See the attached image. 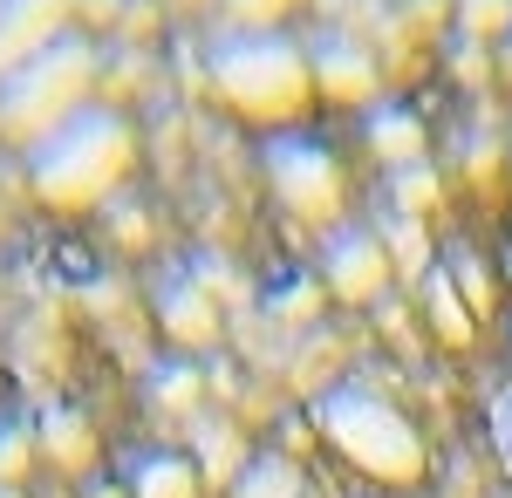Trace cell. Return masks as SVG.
Segmentation results:
<instances>
[{
  "instance_id": "6da1fadb",
  "label": "cell",
  "mask_w": 512,
  "mask_h": 498,
  "mask_svg": "<svg viewBox=\"0 0 512 498\" xmlns=\"http://www.w3.org/2000/svg\"><path fill=\"white\" fill-rule=\"evenodd\" d=\"M205 82L239 123H260L267 137L315 110V55L280 28H219L205 48Z\"/></svg>"
},
{
  "instance_id": "7a4b0ae2",
  "label": "cell",
  "mask_w": 512,
  "mask_h": 498,
  "mask_svg": "<svg viewBox=\"0 0 512 498\" xmlns=\"http://www.w3.org/2000/svg\"><path fill=\"white\" fill-rule=\"evenodd\" d=\"M137 171V123L110 103H89L55 137L28 151V192L55 212H89Z\"/></svg>"
},
{
  "instance_id": "3957f363",
  "label": "cell",
  "mask_w": 512,
  "mask_h": 498,
  "mask_svg": "<svg viewBox=\"0 0 512 498\" xmlns=\"http://www.w3.org/2000/svg\"><path fill=\"white\" fill-rule=\"evenodd\" d=\"M315 430L342 451V458L376 478V485H417L431 471L424 430L410 423V410L369 383H335L315 396Z\"/></svg>"
},
{
  "instance_id": "277c9868",
  "label": "cell",
  "mask_w": 512,
  "mask_h": 498,
  "mask_svg": "<svg viewBox=\"0 0 512 498\" xmlns=\"http://www.w3.org/2000/svg\"><path fill=\"white\" fill-rule=\"evenodd\" d=\"M96 82H103V55H96L89 35L69 28L62 41H48L35 62L0 76V137L35 151L41 137H55L69 116H82L96 103Z\"/></svg>"
},
{
  "instance_id": "5b68a950",
  "label": "cell",
  "mask_w": 512,
  "mask_h": 498,
  "mask_svg": "<svg viewBox=\"0 0 512 498\" xmlns=\"http://www.w3.org/2000/svg\"><path fill=\"white\" fill-rule=\"evenodd\" d=\"M267 185H274V198L301 219V226H321V232L342 226L349 178H342V157L328 151L321 137H301V130L267 137Z\"/></svg>"
},
{
  "instance_id": "8992f818",
  "label": "cell",
  "mask_w": 512,
  "mask_h": 498,
  "mask_svg": "<svg viewBox=\"0 0 512 498\" xmlns=\"http://www.w3.org/2000/svg\"><path fill=\"white\" fill-rule=\"evenodd\" d=\"M321 287L335 294V301H376L383 287H390V239H383V226H355V219H342L335 232H321Z\"/></svg>"
},
{
  "instance_id": "52a82bcc",
  "label": "cell",
  "mask_w": 512,
  "mask_h": 498,
  "mask_svg": "<svg viewBox=\"0 0 512 498\" xmlns=\"http://www.w3.org/2000/svg\"><path fill=\"white\" fill-rule=\"evenodd\" d=\"M308 55H315V96L321 103H369V110H376L383 69H376V55H369L355 35L335 28V35H321Z\"/></svg>"
},
{
  "instance_id": "ba28073f",
  "label": "cell",
  "mask_w": 512,
  "mask_h": 498,
  "mask_svg": "<svg viewBox=\"0 0 512 498\" xmlns=\"http://www.w3.org/2000/svg\"><path fill=\"white\" fill-rule=\"evenodd\" d=\"M69 35V0H0V76Z\"/></svg>"
},
{
  "instance_id": "9c48e42d",
  "label": "cell",
  "mask_w": 512,
  "mask_h": 498,
  "mask_svg": "<svg viewBox=\"0 0 512 498\" xmlns=\"http://www.w3.org/2000/svg\"><path fill=\"white\" fill-rule=\"evenodd\" d=\"M233 498H321V485L287 451H253L233 471Z\"/></svg>"
},
{
  "instance_id": "30bf717a",
  "label": "cell",
  "mask_w": 512,
  "mask_h": 498,
  "mask_svg": "<svg viewBox=\"0 0 512 498\" xmlns=\"http://www.w3.org/2000/svg\"><path fill=\"white\" fill-rule=\"evenodd\" d=\"M362 137H369V151H376V157H390L396 171L424 164V123L403 110V103H376L369 123H362Z\"/></svg>"
},
{
  "instance_id": "8fae6325",
  "label": "cell",
  "mask_w": 512,
  "mask_h": 498,
  "mask_svg": "<svg viewBox=\"0 0 512 498\" xmlns=\"http://www.w3.org/2000/svg\"><path fill=\"white\" fill-rule=\"evenodd\" d=\"M130 498H198V464L185 451H144L130 458Z\"/></svg>"
},
{
  "instance_id": "7c38bea8",
  "label": "cell",
  "mask_w": 512,
  "mask_h": 498,
  "mask_svg": "<svg viewBox=\"0 0 512 498\" xmlns=\"http://www.w3.org/2000/svg\"><path fill=\"white\" fill-rule=\"evenodd\" d=\"M424 307H431V328H437L451 348L472 342V321H478V314H472V301L458 294V280H451V267H444V260L424 273Z\"/></svg>"
},
{
  "instance_id": "4fadbf2b",
  "label": "cell",
  "mask_w": 512,
  "mask_h": 498,
  "mask_svg": "<svg viewBox=\"0 0 512 498\" xmlns=\"http://www.w3.org/2000/svg\"><path fill=\"white\" fill-rule=\"evenodd\" d=\"M437 198H444V185H437L431 164H410V171H396V178H390V205L403 212V219H424V212H437Z\"/></svg>"
},
{
  "instance_id": "5bb4252c",
  "label": "cell",
  "mask_w": 512,
  "mask_h": 498,
  "mask_svg": "<svg viewBox=\"0 0 512 498\" xmlns=\"http://www.w3.org/2000/svg\"><path fill=\"white\" fill-rule=\"evenodd\" d=\"M164 321H171V335H178V342H198V335L212 328V301H205L198 287H171V301H164Z\"/></svg>"
},
{
  "instance_id": "9a60e30c",
  "label": "cell",
  "mask_w": 512,
  "mask_h": 498,
  "mask_svg": "<svg viewBox=\"0 0 512 498\" xmlns=\"http://www.w3.org/2000/svg\"><path fill=\"white\" fill-rule=\"evenodd\" d=\"M444 267H451V280H458V294L472 301V314H485V307H492V287H485V260H478L472 246H451V253H444Z\"/></svg>"
},
{
  "instance_id": "2e32d148",
  "label": "cell",
  "mask_w": 512,
  "mask_h": 498,
  "mask_svg": "<svg viewBox=\"0 0 512 498\" xmlns=\"http://www.w3.org/2000/svg\"><path fill=\"white\" fill-rule=\"evenodd\" d=\"M485 430H492V458H499V471H506V485H512V383L492 389V403H485Z\"/></svg>"
},
{
  "instance_id": "e0dca14e",
  "label": "cell",
  "mask_w": 512,
  "mask_h": 498,
  "mask_svg": "<svg viewBox=\"0 0 512 498\" xmlns=\"http://www.w3.org/2000/svg\"><path fill=\"white\" fill-rule=\"evenodd\" d=\"M301 0H226V21L233 28H280Z\"/></svg>"
},
{
  "instance_id": "ac0fdd59",
  "label": "cell",
  "mask_w": 512,
  "mask_h": 498,
  "mask_svg": "<svg viewBox=\"0 0 512 498\" xmlns=\"http://www.w3.org/2000/svg\"><path fill=\"white\" fill-rule=\"evenodd\" d=\"M472 35H512V0H458Z\"/></svg>"
},
{
  "instance_id": "d6986e66",
  "label": "cell",
  "mask_w": 512,
  "mask_h": 498,
  "mask_svg": "<svg viewBox=\"0 0 512 498\" xmlns=\"http://www.w3.org/2000/svg\"><path fill=\"white\" fill-rule=\"evenodd\" d=\"M192 396H198V376L185 369V362L158 369V383H151V403H192Z\"/></svg>"
},
{
  "instance_id": "ffe728a7",
  "label": "cell",
  "mask_w": 512,
  "mask_h": 498,
  "mask_svg": "<svg viewBox=\"0 0 512 498\" xmlns=\"http://www.w3.org/2000/svg\"><path fill=\"white\" fill-rule=\"evenodd\" d=\"M0 498H21V492H14V485H0Z\"/></svg>"
},
{
  "instance_id": "44dd1931",
  "label": "cell",
  "mask_w": 512,
  "mask_h": 498,
  "mask_svg": "<svg viewBox=\"0 0 512 498\" xmlns=\"http://www.w3.org/2000/svg\"><path fill=\"white\" fill-rule=\"evenodd\" d=\"M506 69H512V35H506Z\"/></svg>"
}]
</instances>
